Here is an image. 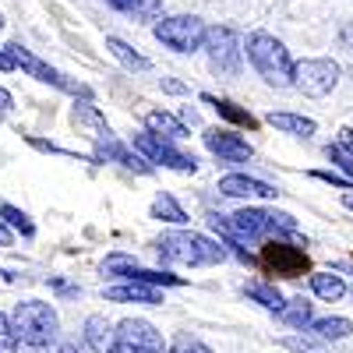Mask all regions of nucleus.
Segmentation results:
<instances>
[{"label":"nucleus","instance_id":"nucleus-16","mask_svg":"<svg viewBox=\"0 0 353 353\" xmlns=\"http://www.w3.org/2000/svg\"><path fill=\"white\" fill-rule=\"evenodd\" d=\"M106 301H113V304H152V307L166 304L163 290L145 286V283H117V286L106 290Z\"/></svg>","mask_w":353,"mask_h":353},{"label":"nucleus","instance_id":"nucleus-22","mask_svg":"<svg viewBox=\"0 0 353 353\" xmlns=\"http://www.w3.org/2000/svg\"><path fill=\"white\" fill-rule=\"evenodd\" d=\"M106 8L121 11V14H134L141 21H159L163 0H106Z\"/></svg>","mask_w":353,"mask_h":353},{"label":"nucleus","instance_id":"nucleus-13","mask_svg":"<svg viewBox=\"0 0 353 353\" xmlns=\"http://www.w3.org/2000/svg\"><path fill=\"white\" fill-rule=\"evenodd\" d=\"M201 138H205V149H209L219 163H251V156H254L251 145L226 128H209Z\"/></svg>","mask_w":353,"mask_h":353},{"label":"nucleus","instance_id":"nucleus-25","mask_svg":"<svg viewBox=\"0 0 353 353\" xmlns=\"http://www.w3.org/2000/svg\"><path fill=\"white\" fill-rule=\"evenodd\" d=\"M106 50H110L128 71H152V61H149V57H141V53H138L134 46H128L124 39L110 36V39H106Z\"/></svg>","mask_w":353,"mask_h":353},{"label":"nucleus","instance_id":"nucleus-17","mask_svg":"<svg viewBox=\"0 0 353 353\" xmlns=\"http://www.w3.org/2000/svg\"><path fill=\"white\" fill-rule=\"evenodd\" d=\"M85 343L92 353H117V325L106 321V314L85 318Z\"/></svg>","mask_w":353,"mask_h":353},{"label":"nucleus","instance_id":"nucleus-10","mask_svg":"<svg viewBox=\"0 0 353 353\" xmlns=\"http://www.w3.org/2000/svg\"><path fill=\"white\" fill-rule=\"evenodd\" d=\"M117 353H170V346L152 321L124 318L117 325Z\"/></svg>","mask_w":353,"mask_h":353},{"label":"nucleus","instance_id":"nucleus-4","mask_svg":"<svg viewBox=\"0 0 353 353\" xmlns=\"http://www.w3.org/2000/svg\"><path fill=\"white\" fill-rule=\"evenodd\" d=\"M11 325H14L18 343L50 346V343H57V332H61V318H57L53 304H46V301H21L11 314Z\"/></svg>","mask_w":353,"mask_h":353},{"label":"nucleus","instance_id":"nucleus-3","mask_svg":"<svg viewBox=\"0 0 353 353\" xmlns=\"http://www.w3.org/2000/svg\"><path fill=\"white\" fill-rule=\"evenodd\" d=\"M244 53H248L251 68L258 71V78H261L265 85L290 88V81H293V57H290V50H286L276 36H269V32H251V36L244 39Z\"/></svg>","mask_w":353,"mask_h":353},{"label":"nucleus","instance_id":"nucleus-43","mask_svg":"<svg viewBox=\"0 0 353 353\" xmlns=\"http://www.w3.org/2000/svg\"><path fill=\"white\" fill-rule=\"evenodd\" d=\"M0 28H4V14H0Z\"/></svg>","mask_w":353,"mask_h":353},{"label":"nucleus","instance_id":"nucleus-32","mask_svg":"<svg viewBox=\"0 0 353 353\" xmlns=\"http://www.w3.org/2000/svg\"><path fill=\"white\" fill-rule=\"evenodd\" d=\"M170 353H212L209 346H205L201 339H194V336H188V332H181L173 339V346H170Z\"/></svg>","mask_w":353,"mask_h":353},{"label":"nucleus","instance_id":"nucleus-34","mask_svg":"<svg viewBox=\"0 0 353 353\" xmlns=\"http://www.w3.org/2000/svg\"><path fill=\"white\" fill-rule=\"evenodd\" d=\"M311 176H314V181H325V184H336L343 191H353V181H346V176H339L332 170H311Z\"/></svg>","mask_w":353,"mask_h":353},{"label":"nucleus","instance_id":"nucleus-24","mask_svg":"<svg viewBox=\"0 0 353 353\" xmlns=\"http://www.w3.org/2000/svg\"><path fill=\"white\" fill-rule=\"evenodd\" d=\"M311 290H314V297L329 301V304H336V301L346 297V283L336 272H311Z\"/></svg>","mask_w":353,"mask_h":353},{"label":"nucleus","instance_id":"nucleus-41","mask_svg":"<svg viewBox=\"0 0 353 353\" xmlns=\"http://www.w3.org/2000/svg\"><path fill=\"white\" fill-rule=\"evenodd\" d=\"M343 205H346V209H353V191H346V194H343Z\"/></svg>","mask_w":353,"mask_h":353},{"label":"nucleus","instance_id":"nucleus-28","mask_svg":"<svg viewBox=\"0 0 353 353\" xmlns=\"http://www.w3.org/2000/svg\"><path fill=\"white\" fill-rule=\"evenodd\" d=\"M71 121H74V128H92V131H96L92 138H99L103 131H110V128H106V121H103V113H99V110L92 106V99H81V103L74 99Z\"/></svg>","mask_w":353,"mask_h":353},{"label":"nucleus","instance_id":"nucleus-6","mask_svg":"<svg viewBox=\"0 0 353 353\" xmlns=\"http://www.w3.org/2000/svg\"><path fill=\"white\" fill-rule=\"evenodd\" d=\"M339 74H343V68L332 61V57H307V61L293 64V81L290 85L307 99H321L339 85Z\"/></svg>","mask_w":353,"mask_h":353},{"label":"nucleus","instance_id":"nucleus-5","mask_svg":"<svg viewBox=\"0 0 353 353\" xmlns=\"http://www.w3.org/2000/svg\"><path fill=\"white\" fill-rule=\"evenodd\" d=\"M205 53H209V68L216 78H237L244 64V43L237 36V28L230 25H212L205 32Z\"/></svg>","mask_w":353,"mask_h":353},{"label":"nucleus","instance_id":"nucleus-15","mask_svg":"<svg viewBox=\"0 0 353 353\" xmlns=\"http://www.w3.org/2000/svg\"><path fill=\"white\" fill-rule=\"evenodd\" d=\"M219 194H226V198H276L279 191L265 181H254L248 173H226L219 181Z\"/></svg>","mask_w":353,"mask_h":353},{"label":"nucleus","instance_id":"nucleus-44","mask_svg":"<svg viewBox=\"0 0 353 353\" xmlns=\"http://www.w3.org/2000/svg\"><path fill=\"white\" fill-rule=\"evenodd\" d=\"M0 276H8V272H4V269H0ZM8 279H11V276H8Z\"/></svg>","mask_w":353,"mask_h":353},{"label":"nucleus","instance_id":"nucleus-27","mask_svg":"<svg viewBox=\"0 0 353 353\" xmlns=\"http://www.w3.org/2000/svg\"><path fill=\"white\" fill-rule=\"evenodd\" d=\"M152 219H159V223H173V226H184L188 223V212L176 205V198L173 194H166V191H159L156 198H152Z\"/></svg>","mask_w":353,"mask_h":353},{"label":"nucleus","instance_id":"nucleus-31","mask_svg":"<svg viewBox=\"0 0 353 353\" xmlns=\"http://www.w3.org/2000/svg\"><path fill=\"white\" fill-rule=\"evenodd\" d=\"M279 346H286V350H293V353H325V346L314 343V339H307V336H283Z\"/></svg>","mask_w":353,"mask_h":353},{"label":"nucleus","instance_id":"nucleus-8","mask_svg":"<svg viewBox=\"0 0 353 353\" xmlns=\"http://www.w3.org/2000/svg\"><path fill=\"white\" fill-rule=\"evenodd\" d=\"M4 53L11 57V64H14V68H21L28 78L46 81V85H53V88H61V92H71V96H81V99H92V88H88V85L71 81L68 74H61L57 68H50L46 61H39V57H36L32 50H25L21 43H8V46H4Z\"/></svg>","mask_w":353,"mask_h":353},{"label":"nucleus","instance_id":"nucleus-21","mask_svg":"<svg viewBox=\"0 0 353 353\" xmlns=\"http://www.w3.org/2000/svg\"><path fill=\"white\" fill-rule=\"evenodd\" d=\"M244 293H248V297L254 301V304H261L265 311H283L286 307V297H283V293L276 290V283H265V279H254V283H248L244 286Z\"/></svg>","mask_w":353,"mask_h":353},{"label":"nucleus","instance_id":"nucleus-26","mask_svg":"<svg viewBox=\"0 0 353 353\" xmlns=\"http://www.w3.org/2000/svg\"><path fill=\"white\" fill-rule=\"evenodd\" d=\"M279 318L286 321L290 329H311V321H314V304L307 297H293L286 301V307L279 311Z\"/></svg>","mask_w":353,"mask_h":353},{"label":"nucleus","instance_id":"nucleus-42","mask_svg":"<svg viewBox=\"0 0 353 353\" xmlns=\"http://www.w3.org/2000/svg\"><path fill=\"white\" fill-rule=\"evenodd\" d=\"M57 353H78V350H74L71 343H64V346H61V350H57Z\"/></svg>","mask_w":353,"mask_h":353},{"label":"nucleus","instance_id":"nucleus-20","mask_svg":"<svg viewBox=\"0 0 353 353\" xmlns=\"http://www.w3.org/2000/svg\"><path fill=\"white\" fill-rule=\"evenodd\" d=\"M269 124L283 134H293V138H307L318 131V124L311 117H301V113H290V110H279V113H269Z\"/></svg>","mask_w":353,"mask_h":353},{"label":"nucleus","instance_id":"nucleus-30","mask_svg":"<svg viewBox=\"0 0 353 353\" xmlns=\"http://www.w3.org/2000/svg\"><path fill=\"white\" fill-rule=\"evenodd\" d=\"M325 159L346 173V181H353V156H350V152H343L336 141H329V145H325Z\"/></svg>","mask_w":353,"mask_h":353},{"label":"nucleus","instance_id":"nucleus-18","mask_svg":"<svg viewBox=\"0 0 353 353\" xmlns=\"http://www.w3.org/2000/svg\"><path fill=\"white\" fill-rule=\"evenodd\" d=\"M145 131H149L152 138H159V141H181V138H188V124L184 121H176L173 113H166V110H152V113H145Z\"/></svg>","mask_w":353,"mask_h":353},{"label":"nucleus","instance_id":"nucleus-23","mask_svg":"<svg viewBox=\"0 0 353 353\" xmlns=\"http://www.w3.org/2000/svg\"><path fill=\"white\" fill-rule=\"evenodd\" d=\"M311 332L325 343H339V339H350L353 336V321L350 318H314L311 321Z\"/></svg>","mask_w":353,"mask_h":353},{"label":"nucleus","instance_id":"nucleus-29","mask_svg":"<svg viewBox=\"0 0 353 353\" xmlns=\"http://www.w3.org/2000/svg\"><path fill=\"white\" fill-rule=\"evenodd\" d=\"M0 219H4V226L8 230H14V233H21L25 241H32L36 237V223L28 219L18 205H0Z\"/></svg>","mask_w":353,"mask_h":353},{"label":"nucleus","instance_id":"nucleus-2","mask_svg":"<svg viewBox=\"0 0 353 353\" xmlns=\"http://www.w3.org/2000/svg\"><path fill=\"white\" fill-rule=\"evenodd\" d=\"M156 254L166 265H188V269H205V265H219L230 258L219 241L205 237V233H194V230L163 233L156 241Z\"/></svg>","mask_w":353,"mask_h":353},{"label":"nucleus","instance_id":"nucleus-19","mask_svg":"<svg viewBox=\"0 0 353 353\" xmlns=\"http://www.w3.org/2000/svg\"><path fill=\"white\" fill-rule=\"evenodd\" d=\"M201 103H209L223 121H230V124H237V128H248V131H254L258 128V117L251 113V110H244V106H237V103H230V99H219V96H209V92H201Z\"/></svg>","mask_w":353,"mask_h":353},{"label":"nucleus","instance_id":"nucleus-11","mask_svg":"<svg viewBox=\"0 0 353 353\" xmlns=\"http://www.w3.org/2000/svg\"><path fill=\"white\" fill-rule=\"evenodd\" d=\"M103 272H106V276H117V279H124V283L156 286V290H163V286H188V279H181V276L156 272V269H141V265H138L131 254H124V251H113V254L103 261Z\"/></svg>","mask_w":353,"mask_h":353},{"label":"nucleus","instance_id":"nucleus-39","mask_svg":"<svg viewBox=\"0 0 353 353\" xmlns=\"http://www.w3.org/2000/svg\"><path fill=\"white\" fill-rule=\"evenodd\" d=\"M14 244V233L4 226V219H0V248H11Z\"/></svg>","mask_w":353,"mask_h":353},{"label":"nucleus","instance_id":"nucleus-14","mask_svg":"<svg viewBox=\"0 0 353 353\" xmlns=\"http://www.w3.org/2000/svg\"><path fill=\"white\" fill-rule=\"evenodd\" d=\"M92 159H96V163H121V166H128V170H134V173H152V166L145 163L134 149H128V145L117 138L113 131H103V134L96 138Z\"/></svg>","mask_w":353,"mask_h":353},{"label":"nucleus","instance_id":"nucleus-38","mask_svg":"<svg viewBox=\"0 0 353 353\" xmlns=\"http://www.w3.org/2000/svg\"><path fill=\"white\" fill-rule=\"evenodd\" d=\"M11 106H14V96L8 92V88H0V117H4Z\"/></svg>","mask_w":353,"mask_h":353},{"label":"nucleus","instance_id":"nucleus-36","mask_svg":"<svg viewBox=\"0 0 353 353\" xmlns=\"http://www.w3.org/2000/svg\"><path fill=\"white\" fill-rule=\"evenodd\" d=\"M336 145H339L343 152L353 156V128H339V141H336Z\"/></svg>","mask_w":353,"mask_h":353},{"label":"nucleus","instance_id":"nucleus-40","mask_svg":"<svg viewBox=\"0 0 353 353\" xmlns=\"http://www.w3.org/2000/svg\"><path fill=\"white\" fill-rule=\"evenodd\" d=\"M0 71H14V64H11V57L0 50Z\"/></svg>","mask_w":353,"mask_h":353},{"label":"nucleus","instance_id":"nucleus-33","mask_svg":"<svg viewBox=\"0 0 353 353\" xmlns=\"http://www.w3.org/2000/svg\"><path fill=\"white\" fill-rule=\"evenodd\" d=\"M0 353H18V336L8 314H0Z\"/></svg>","mask_w":353,"mask_h":353},{"label":"nucleus","instance_id":"nucleus-9","mask_svg":"<svg viewBox=\"0 0 353 353\" xmlns=\"http://www.w3.org/2000/svg\"><path fill=\"white\" fill-rule=\"evenodd\" d=\"M258 269H265V272L276 276V279H301L304 272H311V258H307V251L297 248V244L269 241V244H261Z\"/></svg>","mask_w":353,"mask_h":353},{"label":"nucleus","instance_id":"nucleus-12","mask_svg":"<svg viewBox=\"0 0 353 353\" xmlns=\"http://www.w3.org/2000/svg\"><path fill=\"white\" fill-rule=\"evenodd\" d=\"M134 152L145 159V163H159V166H166V170H176V173H198V159L194 156H188V152H181L176 145H170V141H159V138H152L149 131H141V134H134Z\"/></svg>","mask_w":353,"mask_h":353},{"label":"nucleus","instance_id":"nucleus-1","mask_svg":"<svg viewBox=\"0 0 353 353\" xmlns=\"http://www.w3.org/2000/svg\"><path fill=\"white\" fill-rule=\"evenodd\" d=\"M209 226L223 237V244H269V241H286L301 237V226L290 212L276 209H241L233 216H209Z\"/></svg>","mask_w":353,"mask_h":353},{"label":"nucleus","instance_id":"nucleus-35","mask_svg":"<svg viewBox=\"0 0 353 353\" xmlns=\"http://www.w3.org/2000/svg\"><path fill=\"white\" fill-rule=\"evenodd\" d=\"M159 85H163V92H170V96H184V92H188L184 81H176V78H163Z\"/></svg>","mask_w":353,"mask_h":353},{"label":"nucleus","instance_id":"nucleus-37","mask_svg":"<svg viewBox=\"0 0 353 353\" xmlns=\"http://www.w3.org/2000/svg\"><path fill=\"white\" fill-rule=\"evenodd\" d=\"M339 43L353 53V21H346V28H343V32H339Z\"/></svg>","mask_w":353,"mask_h":353},{"label":"nucleus","instance_id":"nucleus-7","mask_svg":"<svg viewBox=\"0 0 353 353\" xmlns=\"http://www.w3.org/2000/svg\"><path fill=\"white\" fill-rule=\"evenodd\" d=\"M205 32H209V25H205L198 14H170V18H159L156 28H152V36L166 50H173V53H194V50H201Z\"/></svg>","mask_w":353,"mask_h":353}]
</instances>
